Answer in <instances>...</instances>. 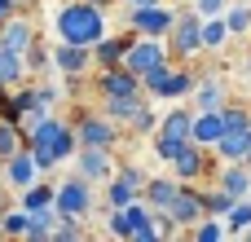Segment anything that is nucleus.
I'll list each match as a JSON object with an SVG mask.
<instances>
[{
	"label": "nucleus",
	"instance_id": "1",
	"mask_svg": "<svg viewBox=\"0 0 251 242\" xmlns=\"http://www.w3.org/2000/svg\"><path fill=\"white\" fill-rule=\"evenodd\" d=\"M18 128H22V137H26L31 154H35V168H40L44 176H49L57 163L75 159V150H79L71 119H57V115H49V110H31V115H22Z\"/></svg>",
	"mask_w": 251,
	"mask_h": 242
},
{
	"label": "nucleus",
	"instance_id": "2",
	"mask_svg": "<svg viewBox=\"0 0 251 242\" xmlns=\"http://www.w3.org/2000/svg\"><path fill=\"white\" fill-rule=\"evenodd\" d=\"M53 31L66 44H97L106 35V4H97V0H66L53 13Z\"/></svg>",
	"mask_w": 251,
	"mask_h": 242
},
{
	"label": "nucleus",
	"instance_id": "3",
	"mask_svg": "<svg viewBox=\"0 0 251 242\" xmlns=\"http://www.w3.org/2000/svg\"><path fill=\"white\" fill-rule=\"evenodd\" d=\"M194 84H199V71L190 62H168V66H159L141 79L146 97H159V101H185L194 93Z\"/></svg>",
	"mask_w": 251,
	"mask_h": 242
},
{
	"label": "nucleus",
	"instance_id": "4",
	"mask_svg": "<svg viewBox=\"0 0 251 242\" xmlns=\"http://www.w3.org/2000/svg\"><path fill=\"white\" fill-rule=\"evenodd\" d=\"M71 119V128H75V141L79 145H101V150H115L119 141H124V132H119V119H110V115H101V110H71L66 115Z\"/></svg>",
	"mask_w": 251,
	"mask_h": 242
},
{
	"label": "nucleus",
	"instance_id": "5",
	"mask_svg": "<svg viewBox=\"0 0 251 242\" xmlns=\"http://www.w3.org/2000/svg\"><path fill=\"white\" fill-rule=\"evenodd\" d=\"M163 40H168L172 62H194L203 53V13L199 9H176V22Z\"/></svg>",
	"mask_w": 251,
	"mask_h": 242
},
{
	"label": "nucleus",
	"instance_id": "6",
	"mask_svg": "<svg viewBox=\"0 0 251 242\" xmlns=\"http://www.w3.org/2000/svg\"><path fill=\"white\" fill-rule=\"evenodd\" d=\"M168 168H172L176 181H185V185H203V181H216L221 159H216V150H207V145H199V141H185L181 154H176Z\"/></svg>",
	"mask_w": 251,
	"mask_h": 242
},
{
	"label": "nucleus",
	"instance_id": "7",
	"mask_svg": "<svg viewBox=\"0 0 251 242\" xmlns=\"http://www.w3.org/2000/svg\"><path fill=\"white\" fill-rule=\"evenodd\" d=\"M93 203H97V190H93V181L88 176H71V181H62L57 185V194H53V212L57 216H75V220H84L88 212H93Z\"/></svg>",
	"mask_w": 251,
	"mask_h": 242
},
{
	"label": "nucleus",
	"instance_id": "8",
	"mask_svg": "<svg viewBox=\"0 0 251 242\" xmlns=\"http://www.w3.org/2000/svg\"><path fill=\"white\" fill-rule=\"evenodd\" d=\"M168 62H172V53H168V40H159V35H137L132 48H128V57H124V66H128L137 79H146L150 71L168 66Z\"/></svg>",
	"mask_w": 251,
	"mask_h": 242
},
{
	"label": "nucleus",
	"instance_id": "9",
	"mask_svg": "<svg viewBox=\"0 0 251 242\" xmlns=\"http://www.w3.org/2000/svg\"><path fill=\"white\" fill-rule=\"evenodd\" d=\"M128 18V31H137V35H168L172 31V22H176V9H168L163 0L159 4H137V9H128L124 13Z\"/></svg>",
	"mask_w": 251,
	"mask_h": 242
},
{
	"label": "nucleus",
	"instance_id": "10",
	"mask_svg": "<svg viewBox=\"0 0 251 242\" xmlns=\"http://www.w3.org/2000/svg\"><path fill=\"white\" fill-rule=\"evenodd\" d=\"M40 176H44V172L35 168V154H31V145H22L18 154H9V159L0 163V181H4L13 194H22L26 185H35Z\"/></svg>",
	"mask_w": 251,
	"mask_h": 242
},
{
	"label": "nucleus",
	"instance_id": "11",
	"mask_svg": "<svg viewBox=\"0 0 251 242\" xmlns=\"http://www.w3.org/2000/svg\"><path fill=\"white\" fill-rule=\"evenodd\" d=\"M168 216L176 220V229H194V225L207 216V207H203V190H199V185H185V181H181V190H176V198H172Z\"/></svg>",
	"mask_w": 251,
	"mask_h": 242
},
{
	"label": "nucleus",
	"instance_id": "12",
	"mask_svg": "<svg viewBox=\"0 0 251 242\" xmlns=\"http://www.w3.org/2000/svg\"><path fill=\"white\" fill-rule=\"evenodd\" d=\"M93 93H97V97H124V93H141V79H137L128 66H97Z\"/></svg>",
	"mask_w": 251,
	"mask_h": 242
},
{
	"label": "nucleus",
	"instance_id": "13",
	"mask_svg": "<svg viewBox=\"0 0 251 242\" xmlns=\"http://www.w3.org/2000/svg\"><path fill=\"white\" fill-rule=\"evenodd\" d=\"M75 172L88 176L93 185H106V176L115 172V154L101 150V145H79L75 150Z\"/></svg>",
	"mask_w": 251,
	"mask_h": 242
},
{
	"label": "nucleus",
	"instance_id": "14",
	"mask_svg": "<svg viewBox=\"0 0 251 242\" xmlns=\"http://www.w3.org/2000/svg\"><path fill=\"white\" fill-rule=\"evenodd\" d=\"M132 40H137V31H110V35H101L93 44V66H124Z\"/></svg>",
	"mask_w": 251,
	"mask_h": 242
},
{
	"label": "nucleus",
	"instance_id": "15",
	"mask_svg": "<svg viewBox=\"0 0 251 242\" xmlns=\"http://www.w3.org/2000/svg\"><path fill=\"white\" fill-rule=\"evenodd\" d=\"M53 66H57L62 75H88V66H93V44H66V40H57V44H53Z\"/></svg>",
	"mask_w": 251,
	"mask_h": 242
},
{
	"label": "nucleus",
	"instance_id": "16",
	"mask_svg": "<svg viewBox=\"0 0 251 242\" xmlns=\"http://www.w3.org/2000/svg\"><path fill=\"white\" fill-rule=\"evenodd\" d=\"M35 40H40V26H35L26 13H13V18L0 26V44H4V48H13V53H26Z\"/></svg>",
	"mask_w": 251,
	"mask_h": 242
},
{
	"label": "nucleus",
	"instance_id": "17",
	"mask_svg": "<svg viewBox=\"0 0 251 242\" xmlns=\"http://www.w3.org/2000/svg\"><path fill=\"white\" fill-rule=\"evenodd\" d=\"M225 137V115L221 110H194V123H190V141L216 150V141Z\"/></svg>",
	"mask_w": 251,
	"mask_h": 242
},
{
	"label": "nucleus",
	"instance_id": "18",
	"mask_svg": "<svg viewBox=\"0 0 251 242\" xmlns=\"http://www.w3.org/2000/svg\"><path fill=\"white\" fill-rule=\"evenodd\" d=\"M212 185H221V190H229L234 198H251V168L243 159H234V163H221L216 168V181Z\"/></svg>",
	"mask_w": 251,
	"mask_h": 242
},
{
	"label": "nucleus",
	"instance_id": "19",
	"mask_svg": "<svg viewBox=\"0 0 251 242\" xmlns=\"http://www.w3.org/2000/svg\"><path fill=\"white\" fill-rule=\"evenodd\" d=\"M141 190H146V181H132V176H124L119 168L106 176V212L110 207H128L132 198H141Z\"/></svg>",
	"mask_w": 251,
	"mask_h": 242
},
{
	"label": "nucleus",
	"instance_id": "20",
	"mask_svg": "<svg viewBox=\"0 0 251 242\" xmlns=\"http://www.w3.org/2000/svg\"><path fill=\"white\" fill-rule=\"evenodd\" d=\"M190 101H194V110H221V106H229V88H225L221 79H203V75H199Z\"/></svg>",
	"mask_w": 251,
	"mask_h": 242
},
{
	"label": "nucleus",
	"instance_id": "21",
	"mask_svg": "<svg viewBox=\"0 0 251 242\" xmlns=\"http://www.w3.org/2000/svg\"><path fill=\"white\" fill-rule=\"evenodd\" d=\"M141 106H146V88L141 93H124V97H97V110L110 115V119H119V123H128Z\"/></svg>",
	"mask_w": 251,
	"mask_h": 242
},
{
	"label": "nucleus",
	"instance_id": "22",
	"mask_svg": "<svg viewBox=\"0 0 251 242\" xmlns=\"http://www.w3.org/2000/svg\"><path fill=\"white\" fill-rule=\"evenodd\" d=\"M190 123H194V106L176 101L168 115H159V128H154V132H163V137H176V141H190Z\"/></svg>",
	"mask_w": 251,
	"mask_h": 242
},
{
	"label": "nucleus",
	"instance_id": "23",
	"mask_svg": "<svg viewBox=\"0 0 251 242\" xmlns=\"http://www.w3.org/2000/svg\"><path fill=\"white\" fill-rule=\"evenodd\" d=\"M176 190H181V181H176V176H146L141 198H146L154 212H168V207H172V198H176Z\"/></svg>",
	"mask_w": 251,
	"mask_h": 242
},
{
	"label": "nucleus",
	"instance_id": "24",
	"mask_svg": "<svg viewBox=\"0 0 251 242\" xmlns=\"http://www.w3.org/2000/svg\"><path fill=\"white\" fill-rule=\"evenodd\" d=\"M22 79H31V71H26V57L0 44V84H4V88H18Z\"/></svg>",
	"mask_w": 251,
	"mask_h": 242
},
{
	"label": "nucleus",
	"instance_id": "25",
	"mask_svg": "<svg viewBox=\"0 0 251 242\" xmlns=\"http://www.w3.org/2000/svg\"><path fill=\"white\" fill-rule=\"evenodd\" d=\"M251 145V128H229L221 141H216V159L221 163H234V159H243Z\"/></svg>",
	"mask_w": 251,
	"mask_h": 242
},
{
	"label": "nucleus",
	"instance_id": "26",
	"mask_svg": "<svg viewBox=\"0 0 251 242\" xmlns=\"http://www.w3.org/2000/svg\"><path fill=\"white\" fill-rule=\"evenodd\" d=\"M53 194H57V185H49V181L40 176L35 185H26V190L18 194V207H26V212H40V207H53Z\"/></svg>",
	"mask_w": 251,
	"mask_h": 242
},
{
	"label": "nucleus",
	"instance_id": "27",
	"mask_svg": "<svg viewBox=\"0 0 251 242\" xmlns=\"http://www.w3.org/2000/svg\"><path fill=\"white\" fill-rule=\"evenodd\" d=\"M225 229H229L234 238L251 242V198H238V203L229 207V216H225Z\"/></svg>",
	"mask_w": 251,
	"mask_h": 242
},
{
	"label": "nucleus",
	"instance_id": "28",
	"mask_svg": "<svg viewBox=\"0 0 251 242\" xmlns=\"http://www.w3.org/2000/svg\"><path fill=\"white\" fill-rule=\"evenodd\" d=\"M53 225H57V212H53V207L31 212V220H26V242H49L53 238Z\"/></svg>",
	"mask_w": 251,
	"mask_h": 242
},
{
	"label": "nucleus",
	"instance_id": "29",
	"mask_svg": "<svg viewBox=\"0 0 251 242\" xmlns=\"http://www.w3.org/2000/svg\"><path fill=\"white\" fill-rule=\"evenodd\" d=\"M225 40H229L225 13H216V18H203V53H216V48H225Z\"/></svg>",
	"mask_w": 251,
	"mask_h": 242
},
{
	"label": "nucleus",
	"instance_id": "30",
	"mask_svg": "<svg viewBox=\"0 0 251 242\" xmlns=\"http://www.w3.org/2000/svg\"><path fill=\"white\" fill-rule=\"evenodd\" d=\"M26 220H31L26 207H4L0 212V238H26Z\"/></svg>",
	"mask_w": 251,
	"mask_h": 242
},
{
	"label": "nucleus",
	"instance_id": "31",
	"mask_svg": "<svg viewBox=\"0 0 251 242\" xmlns=\"http://www.w3.org/2000/svg\"><path fill=\"white\" fill-rule=\"evenodd\" d=\"M190 238H194V242H225V238H229V229H225L221 216H203V220L190 229Z\"/></svg>",
	"mask_w": 251,
	"mask_h": 242
},
{
	"label": "nucleus",
	"instance_id": "32",
	"mask_svg": "<svg viewBox=\"0 0 251 242\" xmlns=\"http://www.w3.org/2000/svg\"><path fill=\"white\" fill-rule=\"evenodd\" d=\"M238 198L229 194V190H221V185H212V190H203V207H207V216H229V207H234Z\"/></svg>",
	"mask_w": 251,
	"mask_h": 242
},
{
	"label": "nucleus",
	"instance_id": "33",
	"mask_svg": "<svg viewBox=\"0 0 251 242\" xmlns=\"http://www.w3.org/2000/svg\"><path fill=\"white\" fill-rule=\"evenodd\" d=\"M22 57H26V71H31L35 79H40V75H44V71L53 66V48H49L44 40H35V44H31V48L22 53Z\"/></svg>",
	"mask_w": 251,
	"mask_h": 242
},
{
	"label": "nucleus",
	"instance_id": "34",
	"mask_svg": "<svg viewBox=\"0 0 251 242\" xmlns=\"http://www.w3.org/2000/svg\"><path fill=\"white\" fill-rule=\"evenodd\" d=\"M22 145H26L22 128H18V123H4V119H0V163H4L9 154H18Z\"/></svg>",
	"mask_w": 251,
	"mask_h": 242
},
{
	"label": "nucleus",
	"instance_id": "35",
	"mask_svg": "<svg viewBox=\"0 0 251 242\" xmlns=\"http://www.w3.org/2000/svg\"><path fill=\"white\" fill-rule=\"evenodd\" d=\"M225 26H229V35H251V4H229Z\"/></svg>",
	"mask_w": 251,
	"mask_h": 242
},
{
	"label": "nucleus",
	"instance_id": "36",
	"mask_svg": "<svg viewBox=\"0 0 251 242\" xmlns=\"http://www.w3.org/2000/svg\"><path fill=\"white\" fill-rule=\"evenodd\" d=\"M154 128H159V115H154L150 101H146V106L128 119V132H132V137H154Z\"/></svg>",
	"mask_w": 251,
	"mask_h": 242
},
{
	"label": "nucleus",
	"instance_id": "37",
	"mask_svg": "<svg viewBox=\"0 0 251 242\" xmlns=\"http://www.w3.org/2000/svg\"><path fill=\"white\" fill-rule=\"evenodd\" d=\"M53 238H57V242H84V225H79L75 216H57Z\"/></svg>",
	"mask_w": 251,
	"mask_h": 242
},
{
	"label": "nucleus",
	"instance_id": "38",
	"mask_svg": "<svg viewBox=\"0 0 251 242\" xmlns=\"http://www.w3.org/2000/svg\"><path fill=\"white\" fill-rule=\"evenodd\" d=\"M13 101H18V110H22V115H31V110H44V106H40V93H35V84H26V79L13 88Z\"/></svg>",
	"mask_w": 251,
	"mask_h": 242
},
{
	"label": "nucleus",
	"instance_id": "39",
	"mask_svg": "<svg viewBox=\"0 0 251 242\" xmlns=\"http://www.w3.org/2000/svg\"><path fill=\"white\" fill-rule=\"evenodd\" d=\"M181 145H185V141H176V137H163V132H154V159H159V163H172V159L181 154Z\"/></svg>",
	"mask_w": 251,
	"mask_h": 242
},
{
	"label": "nucleus",
	"instance_id": "40",
	"mask_svg": "<svg viewBox=\"0 0 251 242\" xmlns=\"http://www.w3.org/2000/svg\"><path fill=\"white\" fill-rule=\"evenodd\" d=\"M221 115H225V132H229V128H251V110H247V106H238V101L221 106Z\"/></svg>",
	"mask_w": 251,
	"mask_h": 242
},
{
	"label": "nucleus",
	"instance_id": "41",
	"mask_svg": "<svg viewBox=\"0 0 251 242\" xmlns=\"http://www.w3.org/2000/svg\"><path fill=\"white\" fill-rule=\"evenodd\" d=\"M0 119L4 123H22V110L13 101V88H0Z\"/></svg>",
	"mask_w": 251,
	"mask_h": 242
},
{
	"label": "nucleus",
	"instance_id": "42",
	"mask_svg": "<svg viewBox=\"0 0 251 242\" xmlns=\"http://www.w3.org/2000/svg\"><path fill=\"white\" fill-rule=\"evenodd\" d=\"M194 9H199L203 18H216V13H225V9H229V0H194Z\"/></svg>",
	"mask_w": 251,
	"mask_h": 242
},
{
	"label": "nucleus",
	"instance_id": "43",
	"mask_svg": "<svg viewBox=\"0 0 251 242\" xmlns=\"http://www.w3.org/2000/svg\"><path fill=\"white\" fill-rule=\"evenodd\" d=\"M35 93H40V106H44V110H49V106H53V101L62 97V93H57L53 84H35Z\"/></svg>",
	"mask_w": 251,
	"mask_h": 242
},
{
	"label": "nucleus",
	"instance_id": "44",
	"mask_svg": "<svg viewBox=\"0 0 251 242\" xmlns=\"http://www.w3.org/2000/svg\"><path fill=\"white\" fill-rule=\"evenodd\" d=\"M13 13H18V9H13V0H0V26H4V22L13 18Z\"/></svg>",
	"mask_w": 251,
	"mask_h": 242
},
{
	"label": "nucleus",
	"instance_id": "45",
	"mask_svg": "<svg viewBox=\"0 0 251 242\" xmlns=\"http://www.w3.org/2000/svg\"><path fill=\"white\" fill-rule=\"evenodd\" d=\"M13 9H18V13H31V9H35V0H13Z\"/></svg>",
	"mask_w": 251,
	"mask_h": 242
},
{
	"label": "nucleus",
	"instance_id": "46",
	"mask_svg": "<svg viewBox=\"0 0 251 242\" xmlns=\"http://www.w3.org/2000/svg\"><path fill=\"white\" fill-rule=\"evenodd\" d=\"M9 207V190H4V181H0V212Z\"/></svg>",
	"mask_w": 251,
	"mask_h": 242
},
{
	"label": "nucleus",
	"instance_id": "47",
	"mask_svg": "<svg viewBox=\"0 0 251 242\" xmlns=\"http://www.w3.org/2000/svg\"><path fill=\"white\" fill-rule=\"evenodd\" d=\"M128 9H137V4H159V0H124Z\"/></svg>",
	"mask_w": 251,
	"mask_h": 242
},
{
	"label": "nucleus",
	"instance_id": "48",
	"mask_svg": "<svg viewBox=\"0 0 251 242\" xmlns=\"http://www.w3.org/2000/svg\"><path fill=\"white\" fill-rule=\"evenodd\" d=\"M243 163H247V168H251V145H247V154H243Z\"/></svg>",
	"mask_w": 251,
	"mask_h": 242
},
{
	"label": "nucleus",
	"instance_id": "49",
	"mask_svg": "<svg viewBox=\"0 0 251 242\" xmlns=\"http://www.w3.org/2000/svg\"><path fill=\"white\" fill-rule=\"evenodd\" d=\"M97 4H106V9H110V4H119V0H97Z\"/></svg>",
	"mask_w": 251,
	"mask_h": 242
},
{
	"label": "nucleus",
	"instance_id": "50",
	"mask_svg": "<svg viewBox=\"0 0 251 242\" xmlns=\"http://www.w3.org/2000/svg\"><path fill=\"white\" fill-rule=\"evenodd\" d=\"M247 75H251V53H247Z\"/></svg>",
	"mask_w": 251,
	"mask_h": 242
},
{
	"label": "nucleus",
	"instance_id": "51",
	"mask_svg": "<svg viewBox=\"0 0 251 242\" xmlns=\"http://www.w3.org/2000/svg\"><path fill=\"white\" fill-rule=\"evenodd\" d=\"M0 88H4V84H0Z\"/></svg>",
	"mask_w": 251,
	"mask_h": 242
}]
</instances>
